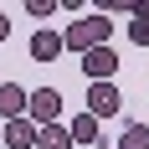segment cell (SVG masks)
Masks as SVG:
<instances>
[{"label": "cell", "mask_w": 149, "mask_h": 149, "mask_svg": "<svg viewBox=\"0 0 149 149\" xmlns=\"http://www.w3.org/2000/svg\"><path fill=\"white\" fill-rule=\"evenodd\" d=\"M113 72H118V52H113V46L82 52V77H88V82H113Z\"/></svg>", "instance_id": "4"}, {"label": "cell", "mask_w": 149, "mask_h": 149, "mask_svg": "<svg viewBox=\"0 0 149 149\" xmlns=\"http://www.w3.org/2000/svg\"><path fill=\"white\" fill-rule=\"evenodd\" d=\"M113 149H149V123H129L123 139H118Z\"/></svg>", "instance_id": "10"}, {"label": "cell", "mask_w": 149, "mask_h": 149, "mask_svg": "<svg viewBox=\"0 0 149 149\" xmlns=\"http://www.w3.org/2000/svg\"><path fill=\"white\" fill-rule=\"evenodd\" d=\"M67 134H72V149L77 144H93V149H98V144H103V123L93 118V113H77V118L67 123Z\"/></svg>", "instance_id": "6"}, {"label": "cell", "mask_w": 149, "mask_h": 149, "mask_svg": "<svg viewBox=\"0 0 149 149\" xmlns=\"http://www.w3.org/2000/svg\"><path fill=\"white\" fill-rule=\"evenodd\" d=\"M36 149H72L67 123H46V129H36Z\"/></svg>", "instance_id": "9"}, {"label": "cell", "mask_w": 149, "mask_h": 149, "mask_svg": "<svg viewBox=\"0 0 149 149\" xmlns=\"http://www.w3.org/2000/svg\"><path fill=\"white\" fill-rule=\"evenodd\" d=\"M98 149H113V144H98Z\"/></svg>", "instance_id": "15"}, {"label": "cell", "mask_w": 149, "mask_h": 149, "mask_svg": "<svg viewBox=\"0 0 149 149\" xmlns=\"http://www.w3.org/2000/svg\"><path fill=\"white\" fill-rule=\"evenodd\" d=\"M5 144L10 149H36V123L31 118H10L5 123Z\"/></svg>", "instance_id": "8"}, {"label": "cell", "mask_w": 149, "mask_h": 149, "mask_svg": "<svg viewBox=\"0 0 149 149\" xmlns=\"http://www.w3.org/2000/svg\"><path fill=\"white\" fill-rule=\"evenodd\" d=\"M134 21H149V0H134Z\"/></svg>", "instance_id": "13"}, {"label": "cell", "mask_w": 149, "mask_h": 149, "mask_svg": "<svg viewBox=\"0 0 149 149\" xmlns=\"http://www.w3.org/2000/svg\"><path fill=\"white\" fill-rule=\"evenodd\" d=\"M26 52H31V62H57L62 57V31H36L26 41Z\"/></svg>", "instance_id": "7"}, {"label": "cell", "mask_w": 149, "mask_h": 149, "mask_svg": "<svg viewBox=\"0 0 149 149\" xmlns=\"http://www.w3.org/2000/svg\"><path fill=\"white\" fill-rule=\"evenodd\" d=\"M129 41H134V46H149V21H129Z\"/></svg>", "instance_id": "11"}, {"label": "cell", "mask_w": 149, "mask_h": 149, "mask_svg": "<svg viewBox=\"0 0 149 149\" xmlns=\"http://www.w3.org/2000/svg\"><path fill=\"white\" fill-rule=\"evenodd\" d=\"M5 36H10V15L0 10V41H5Z\"/></svg>", "instance_id": "14"}, {"label": "cell", "mask_w": 149, "mask_h": 149, "mask_svg": "<svg viewBox=\"0 0 149 149\" xmlns=\"http://www.w3.org/2000/svg\"><path fill=\"white\" fill-rule=\"evenodd\" d=\"M57 113H62V93H57V88H31V98H26V118L36 123V129L57 123Z\"/></svg>", "instance_id": "2"}, {"label": "cell", "mask_w": 149, "mask_h": 149, "mask_svg": "<svg viewBox=\"0 0 149 149\" xmlns=\"http://www.w3.org/2000/svg\"><path fill=\"white\" fill-rule=\"evenodd\" d=\"M108 36H113V21H108L103 10H88L82 21H72V26L62 31V52H93V46H108Z\"/></svg>", "instance_id": "1"}, {"label": "cell", "mask_w": 149, "mask_h": 149, "mask_svg": "<svg viewBox=\"0 0 149 149\" xmlns=\"http://www.w3.org/2000/svg\"><path fill=\"white\" fill-rule=\"evenodd\" d=\"M26 98H31V88L0 82V118H5V123H10V118H26Z\"/></svg>", "instance_id": "5"}, {"label": "cell", "mask_w": 149, "mask_h": 149, "mask_svg": "<svg viewBox=\"0 0 149 149\" xmlns=\"http://www.w3.org/2000/svg\"><path fill=\"white\" fill-rule=\"evenodd\" d=\"M118 108H123V93L113 88V82H88V108H82V113H93V118L103 123V118H113Z\"/></svg>", "instance_id": "3"}, {"label": "cell", "mask_w": 149, "mask_h": 149, "mask_svg": "<svg viewBox=\"0 0 149 149\" xmlns=\"http://www.w3.org/2000/svg\"><path fill=\"white\" fill-rule=\"evenodd\" d=\"M52 10H57V0H26V15H36V21L52 15Z\"/></svg>", "instance_id": "12"}]
</instances>
